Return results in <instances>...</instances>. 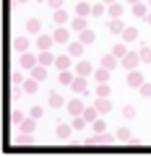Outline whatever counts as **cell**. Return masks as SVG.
I'll return each instance as SVG.
<instances>
[{"instance_id":"obj_33","label":"cell","mask_w":151,"mask_h":156,"mask_svg":"<svg viewBox=\"0 0 151 156\" xmlns=\"http://www.w3.org/2000/svg\"><path fill=\"white\" fill-rule=\"evenodd\" d=\"M96 112H99V109H84V117L89 120V122H94V120H96Z\"/></svg>"},{"instance_id":"obj_42","label":"cell","mask_w":151,"mask_h":156,"mask_svg":"<svg viewBox=\"0 0 151 156\" xmlns=\"http://www.w3.org/2000/svg\"><path fill=\"white\" fill-rule=\"evenodd\" d=\"M31 117H42V107H34V109H31Z\"/></svg>"},{"instance_id":"obj_20","label":"cell","mask_w":151,"mask_h":156,"mask_svg":"<svg viewBox=\"0 0 151 156\" xmlns=\"http://www.w3.org/2000/svg\"><path fill=\"white\" fill-rule=\"evenodd\" d=\"M96 109H99V112H110V109H112V104L107 101V96H99V101H96Z\"/></svg>"},{"instance_id":"obj_26","label":"cell","mask_w":151,"mask_h":156,"mask_svg":"<svg viewBox=\"0 0 151 156\" xmlns=\"http://www.w3.org/2000/svg\"><path fill=\"white\" fill-rule=\"evenodd\" d=\"M50 107H63V96L60 94H50Z\"/></svg>"},{"instance_id":"obj_18","label":"cell","mask_w":151,"mask_h":156,"mask_svg":"<svg viewBox=\"0 0 151 156\" xmlns=\"http://www.w3.org/2000/svg\"><path fill=\"white\" fill-rule=\"evenodd\" d=\"M65 21H68V13L63 11V8H55V23H57V26H63Z\"/></svg>"},{"instance_id":"obj_15","label":"cell","mask_w":151,"mask_h":156,"mask_svg":"<svg viewBox=\"0 0 151 156\" xmlns=\"http://www.w3.org/2000/svg\"><path fill=\"white\" fill-rule=\"evenodd\" d=\"M45 68H47V65H42V62H39V65H34V68H31V76L37 78V81H42V78L47 76V70H45Z\"/></svg>"},{"instance_id":"obj_44","label":"cell","mask_w":151,"mask_h":156,"mask_svg":"<svg viewBox=\"0 0 151 156\" xmlns=\"http://www.w3.org/2000/svg\"><path fill=\"white\" fill-rule=\"evenodd\" d=\"M94 130H104V122L102 120H94Z\"/></svg>"},{"instance_id":"obj_13","label":"cell","mask_w":151,"mask_h":156,"mask_svg":"<svg viewBox=\"0 0 151 156\" xmlns=\"http://www.w3.org/2000/svg\"><path fill=\"white\" fill-rule=\"evenodd\" d=\"M55 60H57V57L52 55V52L42 50V55H39V62H42V65H55Z\"/></svg>"},{"instance_id":"obj_37","label":"cell","mask_w":151,"mask_h":156,"mask_svg":"<svg viewBox=\"0 0 151 156\" xmlns=\"http://www.w3.org/2000/svg\"><path fill=\"white\" fill-rule=\"evenodd\" d=\"M117 138H120V140H128V138H130V130H128V128H120V130H117Z\"/></svg>"},{"instance_id":"obj_34","label":"cell","mask_w":151,"mask_h":156,"mask_svg":"<svg viewBox=\"0 0 151 156\" xmlns=\"http://www.w3.org/2000/svg\"><path fill=\"white\" fill-rule=\"evenodd\" d=\"M141 60H143V62H151V47H143V50H141Z\"/></svg>"},{"instance_id":"obj_27","label":"cell","mask_w":151,"mask_h":156,"mask_svg":"<svg viewBox=\"0 0 151 156\" xmlns=\"http://www.w3.org/2000/svg\"><path fill=\"white\" fill-rule=\"evenodd\" d=\"M76 13H78V16H89V13H91V8L86 5V3H78V8H76Z\"/></svg>"},{"instance_id":"obj_7","label":"cell","mask_w":151,"mask_h":156,"mask_svg":"<svg viewBox=\"0 0 151 156\" xmlns=\"http://www.w3.org/2000/svg\"><path fill=\"white\" fill-rule=\"evenodd\" d=\"M73 91H78V94H84L86 91V76H78V78H73Z\"/></svg>"},{"instance_id":"obj_1","label":"cell","mask_w":151,"mask_h":156,"mask_svg":"<svg viewBox=\"0 0 151 156\" xmlns=\"http://www.w3.org/2000/svg\"><path fill=\"white\" fill-rule=\"evenodd\" d=\"M138 62H143V60H141V52H138V55H135V52H128V55L123 57L125 70H135V65H138Z\"/></svg>"},{"instance_id":"obj_47","label":"cell","mask_w":151,"mask_h":156,"mask_svg":"<svg viewBox=\"0 0 151 156\" xmlns=\"http://www.w3.org/2000/svg\"><path fill=\"white\" fill-rule=\"evenodd\" d=\"M104 3H107V5H110V3H115V0H104Z\"/></svg>"},{"instance_id":"obj_16","label":"cell","mask_w":151,"mask_h":156,"mask_svg":"<svg viewBox=\"0 0 151 156\" xmlns=\"http://www.w3.org/2000/svg\"><path fill=\"white\" fill-rule=\"evenodd\" d=\"M39 26H42V23L37 21V18H29V21H26V31L29 34H39Z\"/></svg>"},{"instance_id":"obj_39","label":"cell","mask_w":151,"mask_h":156,"mask_svg":"<svg viewBox=\"0 0 151 156\" xmlns=\"http://www.w3.org/2000/svg\"><path fill=\"white\" fill-rule=\"evenodd\" d=\"M11 120H13V122H23V115H21V112H13Z\"/></svg>"},{"instance_id":"obj_2","label":"cell","mask_w":151,"mask_h":156,"mask_svg":"<svg viewBox=\"0 0 151 156\" xmlns=\"http://www.w3.org/2000/svg\"><path fill=\"white\" fill-rule=\"evenodd\" d=\"M128 86L130 89H141L143 86V76L138 70H128Z\"/></svg>"},{"instance_id":"obj_4","label":"cell","mask_w":151,"mask_h":156,"mask_svg":"<svg viewBox=\"0 0 151 156\" xmlns=\"http://www.w3.org/2000/svg\"><path fill=\"white\" fill-rule=\"evenodd\" d=\"M52 37H55V42H60V44H65L68 39H70V31H68L65 26H60V29H57L55 34H52Z\"/></svg>"},{"instance_id":"obj_35","label":"cell","mask_w":151,"mask_h":156,"mask_svg":"<svg viewBox=\"0 0 151 156\" xmlns=\"http://www.w3.org/2000/svg\"><path fill=\"white\" fill-rule=\"evenodd\" d=\"M115 55H117V57H125V55H128L125 44H115Z\"/></svg>"},{"instance_id":"obj_21","label":"cell","mask_w":151,"mask_h":156,"mask_svg":"<svg viewBox=\"0 0 151 156\" xmlns=\"http://www.w3.org/2000/svg\"><path fill=\"white\" fill-rule=\"evenodd\" d=\"M34 128H37V122H34V120H23V122H21V133H34Z\"/></svg>"},{"instance_id":"obj_9","label":"cell","mask_w":151,"mask_h":156,"mask_svg":"<svg viewBox=\"0 0 151 156\" xmlns=\"http://www.w3.org/2000/svg\"><path fill=\"white\" fill-rule=\"evenodd\" d=\"M70 57H73V55L57 57V60H55V68H57V70H68V68H70Z\"/></svg>"},{"instance_id":"obj_14","label":"cell","mask_w":151,"mask_h":156,"mask_svg":"<svg viewBox=\"0 0 151 156\" xmlns=\"http://www.w3.org/2000/svg\"><path fill=\"white\" fill-rule=\"evenodd\" d=\"M70 26H73V31H84L86 29V16H76Z\"/></svg>"},{"instance_id":"obj_43","label":"cell","mask_w":151,"mask_h":156,"mask_svg":"<svg viewBox=\"0 0 151 156\" xmlns=\"http://www.w3.org/2000/svg\"><path fill=\"white\" fill-rule=\"evenodd\" d=\"M123 112H125V117H133V115H135V109H133V107H125Z\"/></svg>"},{"instance_id":"obj_41","label":"cell","mask_w":151,"mask_h":156,"mask_svg":"<svg viewBox=\"0 0 151 156\" xmlns=\"http://www.w3.org/2000/svg\"><path fill=\"white\" fill-rule=\"evenodd\" d=\"M47 5H52V8H63V0H47Z\"/></svg>"},{"instance_id":"obj_19","label":"cell","mask_w":151,"mask_h":156,"mask_svg":"<svg viewBox=\"0 0 151 156\" xmlns=\"http://www.w3.org/2000/svg\"><path fill=\"white\" fill-rule=\"evenodd\" d=\"M76 70H78V76H89V73H91V62L81 60V62H78V68H76Z\"/></svg>"},{"instance_id":"obj_46","label":"cell","mask_w":151,"mask_h":156,"mask_svg":"<svg viewBox=\"0 0 151 156\" xmlns=\"http://www.w3.org/2000/svg\"><path fill=\"white\" fill-rule=\"evenodd\" d=\"M146 21H149V23H151V13H149V16H146Z\"/></svg>"},{"instance_id":"obj_32","label":"cell","mask_w":151,"mask_h":156,"mask_svg":"<svg viewBox=\"0 0 151 156\" xmlns=\"http://www.w3.org/2000/svg\"><path fill=\"white\" fill-rule=\"evenodd\" d=\"M133 13H135V16H146V5H143V3H135V5H133Z\"/></svg>"},{"instance_id":"obj_17","label":"cell","mask_w":151,"mask_h":156,"mask_svg":"<svg viewBox=\"0 0 151 156\" xmlns=\"http://www.w3.org/2000/svg\"><path fill=\"white\" fill-rule=\"evenodd\" d=\"M94 39H96V34L91 31V29H84V31H81V42H84V44H91Z\"/></svg>"},{"instance_id":"obj_48","label":"cell","mask_w":151,"mask_h":156,"mask_svg":"<svg viewBox=\"0 0 151 156\" xmlns=\"http://www.w3.org/2000/svg\"><path fill=\"white\" fill-rule=\"evenodd\" d=\"M18 3H26V0H18Z\"/></svg>"},{"instance_id":"obj_25","label":"cell","mask_w":151,"mask_h":156,"mask_svg":"<svg viewBox=\"0 0 151 156\" xmlns=\"http://www.w3.org/2000/svg\"><path fill=\"white\" fill-rule=\"evenodd\" d=\"M123 39H125V42H135V39H138V31H135V29H125Z\"/></svg>"},{"instance_id":"obj_3","label":"cell","mask_w":151,"mask_h":156,"mask_svg":"<svg viewBox=\"0 0 151 156\" xmlns=\"http://www.w3.org/2000/svg\"><path fill=\"white\" fill-rule=\"evenodd\" d=\"M34 65H39V57H31V55L23 52V55H21V68H23V70H31Z\"/></svg>"},{"instance_id":"obj_8","label":"cell","mask_w":151,"mask_h":156,"mask_svg":"<svg viewBox=\"0 0 151 156\" xmlns=\"http://www.w3.org/2000/svg\"><path fill=\"white\" fill-rule=\"evenodd\" d=\"M107 26H110V31H112V34H123V31H125V23L120 21V18H112Z\"/></svg>"},{"instance_id":"obj_40","label":"cell","mask_w":151,"mask_h":156,"mask_svg":"<svg viewBox=\"0 0 151 156\" xmlns=\"http://www.w3.org/2000/svg\"><path fill=\"white\" fill-rule=\"evenodd\" d=\"M11 81H13V83L18 86V83H21V81H23V76H21V73H13V76H11Z\"/></svg>"},{"instance_id":"obj_28","label":"cell","mask_w":151,"mask_h":156,"mask_svg":"<svg viewBox=\"0 0 151 156\" xmlns=\"http://www.w3.org/2000/svg\"><path fill=\"white\" fill-rule=\"evenodd\" d=\"M104 11H107V3H104V0H102L99 5H94V8H91V13H94V16H102Z\"/></svg>"},{"instance_id":"obj_6","label":"cell","mask_w":151,"mask_h":156,"mask_svg":"<svg viewBox=\"0 0 151 156\" xmlns=\"http://www.w3.org/2000/svg\"><path fill=\"white\" fill-rule=\"evenodd\" d=\"M94 78H96V83H107V81H110V68H104V65H102L99 70L94 73Z\"/></svg>"},{"instance_id":"obj_12","label":"cell","mask_w":151,"mask_h":156,"mask_svg":"<svg viewBox=\"0 0 151 156\" xmlns=\"http://www.w3.org/2000/svg\"><path fill=\"white\" fill-rule=\"evenodd\" d=\"M68 52H70L73 57H81V52H84V42H70V47H68Z\"/></svg>"},{"instance_id":"obj_24","label":"cell","mask_w":151,"mask_h":156,"mask_svg":"<svg viewBox=\"0 0 151 156\" xmlns=\"http://www.w3.org/2000/svg\"><path fill=\"white\" fill-rule=\"evenodd\" d=\"M115 57H117V55H115V52H112V55H107L104 60H102V65H104V68H110V70H112V68L117 65V60H115Z\"/></svg>"},{"instance_id":"obj_38","label":"cell","mask_w":151,"mask_h":156,"mask_svg":"<svg viewBox=\"0 0 151 156\" xmlns=\"http://www.w3.org/2000/svg\"><path fill=\"white\" fill-rule=\"evenodd\" d=\"M141 94H143V96H151V83H143V86H141Z\"/></svg>"},{"instance_id":"obj_29","label":"cell","mask_w":151,"mask_h":156,"mask_svg":"<svg viewBox=\"0 0 151 156\" xmlns=\"http://www.w3.org/2000/svg\"><path fill=\"white\" fill-rule=\"evenodd\" d=\"M70 125H60V128H57V135H60V138H68V135H70Z\"/></svg>"},{"instance_id":"obj_23","label":"cell","mask_w":151,"mask_h":156,"mask_svg":"<svg viewBox=\"0 0 151 156\" xmlns=\"http://www.w3.org/2000/svg\"><path fill=\"white\" fill-rule=\"evenodd\" d=\"M13 47H16L18 52H26V47H29V39H26V37H21V39H16V42H13Z\"/></svg>"},{"instance_id":"obj_31","label":"cell","mask_w":151,"mask_h":156,"mask_svg":"<svg viewBox=\"0 0 151 156\" xmlns=\"http://www.w3.org/2000/svg\"><path fill=\"white\" fill-rule=\"evenodd\" d=\"M60 83H73V76L68 70H60Z\"/></svg>"},{"instance_id":"obj_10","label":"cell","mask_w":151,"mask_h":156,"mask_svg":"<svg viewBox=\"0 0 151 156\" xmlns=\"http://www.w3.org/2000/svg\"><path fill=\"white\" fill-rule=\"evenodd\" d=\"M107 13H110L112 18H120L123 16V5H120V3H110V5H107Z\"/></svg>"},{"instance_id":"obj_49","label":"cell","mask_w":151,"mask_h":156,"mask_svg":"<svg viewBox=\"0 0 151 156\" xmlns=\"http://www.w3.org/2000/svg\"><path fill=\"white\" fill-rule=\"evenodd\" d=\"M149 5H151V0H149Z\"/></svg>"},{"instance_id":"obj_36","label":"cell","mask_w":151,"mask_h":156,"mask_svg":"<svg viewBox=\"0 0 151 156\" xmlns=\"http://www.w3.org/2000/svg\"><path fill=\"white\" fill-rule=\"evenodd\" d=\"M96 94H99V96H110V86H107V83H99Z\"/></svg>"},{"instance_id":"obj_22","label":"cell","mask_w":151,"mask_h":156,"mask_svg":"<svg viewBox=\"0 0 151 156\" xmlns=\"http://www.w3.org/2000/svg\"><path fill=\"white\" fill-rule=\"evenodd\" d=\"M37 86H39V81H37V78H29L26 83H23V91H29V94H34V91H37Z\"/></svg>"},{"instance_id":"obj_5","label":"cell","mask_w":151,"mask_h":156,"mask_svg":"<svg viewBox=\"0 0 151 156\" xmlns=\"http://www.w3.org/2000/svg\"><path fill=\"white\" fill-rule=\"evenodd\" d=\"M84 109H86V107L81 104L78 99H73V101H68V112H70V115H84Z\"/></svg>"},{"instance_id":"obj_45","label":"cell","mask_w":151,"mask_h":156,"mask_svg":"<svg viewBox=\"0 0 151 156\" xmlns=\"http://www.w3.org/2000/svg\"><path fill=\"white\" fill-rule=\"evenodd\" d=\"M128 3H130V5H135V3H141V0H128Z\"/></svg>"},{"instance_id":"obj_11","label":"cell","mask_w":151,"mask_h":156,"mask_svg":"<svg viewBox=\"0 0 151 156\" xmlns=\"http://www.w3.org/2000/svg\"><path fill=\"white\" fill-rule=\"evenodd\" d=\"M52 39H55V37H47V34H39V39H37V47H39V50H50Z\"/></svg>"},{"instance_id":"obj_30","label":"cell","mask_w":151,"mask_h":156,"mask_svg":"<svg viewBox=\"0 0 151 156\" xmlns=\"http://www.w3.org/2000/svg\"><path fill=\"white\" fill-rule=\"evenodd\" d=\"M110 140H115V138H110V135H94L91 143H110Z\"/></svg>"}]
</instances>
